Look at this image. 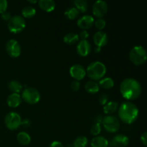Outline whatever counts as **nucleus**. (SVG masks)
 Wrapping results in <instances>:
<instances>
[{"label":"nucleus","mask_w":147,"mask_h":147,"mask_svg":"<svg viewBox=\"0 0 147 147\" xmlns=\"http://www.w3.org/2000/svg\"><path fill=\"white\" fill-rule=\"evenodd\" d=\"M120 91L122 96L127 100H135L142 93L140 83L134 78H126L120 85Z\"/></svg>","instance_id":"obj_1"},{"label":"nucleus","mask_w":147,"mask_h":147,"mask_svg":"<svg viewBox=\"0 0 147 147\" xmlns=\"http://www.w3.org/2000/svg\"><path fill=\"white\" fill-rule=\"evenodd\" d=\"M119 116L121 120L125 123L131 124L137 119L139 109L134 103L129 101L124 102L119 106Z\"/></svg>","instance_id":"obj_2"},{"label":"nucleus","mask_w":147,"mask_h":147,"mask_svg":"<svg viewBox=\"0 0 147 147\" xmlns=\"http://www.w3.org/2000/svg\"><path fill=\"white\" fill-rule=\"evenodd\" d=\"M88 76L93 80H100L106 73V67L103 63L99 61L90 63L86 70Z\"/></svg>","instance_id":"obj_3"},{"label":"nucleus","mask_w":147,"mask_h":147,"mask_svg":"<svg viewBox=\"0 0 147 147\" xmlns=\"http://www.w3.org/2000/svg\"><path fill=\"white\" fill-rule=\"evenodd\" d=\"M131 61L136 65H140L146 61V51L142 46L137 45L134 47L129 53Z\"/></svg>","instance_id":"obj_4"},{"label":"nucleus","mask_w":147,"mask_h":147,"mask_svg":"<svg viewBox=\"0 0 147 147\" xmlns=\"http://www.w3.org/2000/svg\"><path fill=\"white\" fill-rule=\"evenodd\" d=\"M7 26H8L9 30L11 32L19 33L22 31L25 27V20L20 15L13 16L9 20Z\"/></svg>","instance_id":"obj_5"},{"label":"nucleus","mask_w":147,"mask_h":147,"mask_svg":"<svg viewBox=\"0 0 147 147\" xmlns=\"http://www.w3.org/2000/svg\"><path fill=\"white\" fill-rule=\"evenodd\" d=\"M22 98L29 104H35L40 99V94L38 90L34 88L27 87L23 90Z\"/></svg>","instance_id":"obj_6"},{"label":"nucleus","mask_w":147,"mask_h":147,"mask_svg":"<svg viewBox=\"0 0 147 147\" xmlns=\"http://www.w3.org/2000/svg\"><path fill=\"white\" fill-rule=\"evenodd\" d=\"M4 123L9 129L16 130L21 125L22 119L20 115L16 112H9L6 115Z\"/></svg>","instance_id":"obj_7"},{"label":"nucleus","mask_w":147,"mask_h":147,"mask_svg":"<svg viewBox=\"0 0 147 147\" xmlns=\"http://www.w3.org/2000/svg\"><path fill=\"white\" fill-rule=\"evenodd\" d=\"M103 127L107 131L110 133H115L118 131L120 128V123L115 116H106L102 120Z\"/></svg>","instance_id":"obj_8"},{"label":"nucleus","mask_w":147,"mask_h":147,"mask_svg":"<svg viewBox=\"0 0 147 147\" xmlns=\"http://www.w3.org/2000/svg\"><path fill=\"white\" fill-rule=\"evenodd\" d=\"M6 50L9 55L11 57H17L21 54V46L17 40L11 39L7 42Z\"/></svg>","instance_id":"obj_9"},{"label":"nucleus","mask_w":147,"mask_h":147,"mask_svg":"<svg viewBox=\"0 0 147 147\" xmlns=\"http://www.w3.org/2000/svg\"><path fill=\"white\" fill-rule=\"evenodd\" d=\"M109 7L108 4L103 0H98L93 5V13L98 18L104 17L107 14Z\"/></svg>","instance_id":"obj_10"},{"label":"nucleus","mask_w":147,"mask_h":147,"mask_svg":"<svg viewBox=\"0 0 147 147\" xmlns=\"http://www.w3.org/2000/svg\"><path fill=\"white\" fill-rule=\"evenodd\" d=\"M70 74L72 78L76 80H80L84 78L86 72L83 65L79 64H75L70 68Z\"/></svg>","instance_id":"obj_11"},{"label":"nucleus","mask_w":147,"mask_h":147,"mask_svg":"<svg viewBox=\"0 0 147 147\" xmlns=\"http://www.w3.org/2000/svg\"><path fill=\"white\" fill-rule=\"evenodd\" d=\"M77 53L80 55V56H87L88 55L89 53H90L91 50V45L90 42L86 40H82L78 44L77 47Z\"/></svg>","instance_id":"obj_12"},{"label":"nucleus","mask_w":147,"mask_h":147,"mask_svg":"<svg viewBox=\"0 0 147 147\" xmlns=\"http://www.w3.org/2000/svg\"><path fill=\"white\" fill-rule=\"evenodd\" d=\"M108 40H109V37L105 32L98 31L95 33L94 36H93L94 43L98 47H100V48L107 44Z\"/></svg>","instance_id":"obj_13"},{"label":"nucleus","mask_w":147,"mask_h":147,"mask_svg":"<svg viewBox=\"0 0 147 147\" xmlns=\"http://www.w3.org/2000/svg\"><path fill=\"white\" fill-rule=\"evenodd\" d=\"M94 18L90 15H84L80 17L78 20L77 24L80 28L83 29V30H86L92 27L94 24Z\"/></svg>","instance_id":"obj_14"},{"label":"nucleus","mask_w":147,"mask_h":147,"mask_svg":"<svg viewBox=\"0 0 147 147\" xmlns=\"http://www.w3.org/2000/svg\"><path fill=\"white\" fill-rule=\"evenodd\" d=\"M129 143V138L123 134L116 135L112 140V145L114 147H126Z\"/></svg>","instance_id":"obj_15"},{"label":"nucleus","mask_w":147,"mask_h":147,"mask_svg":"<svg viewBox=\"0 0 147 147\" xmlns=\"http://www.w3.org/2000/svg\"><path fill=\"white\" fill-rule=\"evenodd\" d=\"M7 102L9 107L16 108L22 103V97L19 93H12L7 97Z\"/></svg>","instance_id":"obj_16"},{"label":"nucleus","mask_w":147,"mask_h":147,"mask_svg":"<svg viewBox=\"0 0 147 147\" xmlns=\"http://www.w3.org/2000/svg\"><path fill=\"white\" fill-rule=\"evenodd\" d=\"M38 4L42 9L47 12H50L55 8V2L53 0H40Z\"/></svg>","instance_id":"obj_17"},{"label":"nucleus","mask_w":147,"mask_h":147,"mask_svg":"<svg viewBox=\"0 0 147 147\" xmlns=\"http://www.w3.org/2000/svg\"><path fill=\"white\" fill-rule=\"evenodd\" d=\"M92 147H108L109 141L103 136H96L91 141Z\"/></svg>","instance_id":"obj_18"},{"label":"nucleus","mask_w":147,"mask_h":147,"mask_svg":"<svg viewBox=\"0 0 147 147\" xmlns=\"http://www.w3.org/2000/svg\"><path fill=\"white\" fill-rule=\"evenodd\" d=\"M99 86L98 83H96V81L93 80H90V81L87 82L85 85V89L86 91L91 94H94V93H98L99 91Z\"/></svg>","instance_id":"obj_19"},{"label":"nucleus","mask_w":147,"mask_h":147,"mask_svg":"<svg viewBox=\"0 0 147 147\" xmlns=\"http://www.w3.org/2000/svg\"><path fill=\"white\" fill-rule=\"evenodd\" d=\"M119 107V104L116 101H109L103 106V111L106 114H111L114 113Z\"/></svg>","instance_id":"obj_20"},{"label":"nucleus","mask_w":147,"mask_h":147,"mask_svg":"<svg viewBox=\"0 0 147 147\" xmlns=\"http://www.w3.org/2000/svg\"><path fill=\"white\" fill-rule=\"evenodd\" d=\"M17 139L19 143L22 145H24V146L28 145L30 143V142H31V137H30V136L28 134L24 131L20 132L17 134Z\"/></svg>","instance_id":"obj_21"},{"label":"nucleus","mask_w":147,"mask_h":147,"mask_svg":"<svg viewBox=\"0 0 147 147\" xmlns=\"http://www.w3.org/2000/svg\"><path fill=\"white\" fill-rule=\"evenodd\" d=\"M98 86L104 89H110L114 86V81L111 78H105L100 79V80H99Z\"/></svg>","instance_id":"obj_22"},{"label":"nucleus","mask_w":147,"mask_h":147,"mask_svg":"<svg viewBox=\"0 0 147 147\" xmlns=\"http://www.w3.org/2000/svg\"><path fill=\"white\" fill-rule=\"evenodd\" d=\"M64 42L66 44L73 45L77 42L79 40L78 34L74 32H70L68 34H65L64 37Z\"/></svg>","instance_id":"obj_23"},{"label":"nucleus","mask_w":147,"mask_h":147,"mask_svg":"<svg viewBox=\"0 0 147 147\" xmlns=\"http://www.w3.org/2000/svg\"><path fill=\"white\" fill-rule=\"evenodd\" d=\"M36 14L35 9L31 6H27L24 7L22 10V14L25 18H32L34 17Z\"/></svg>","instance_id":"obj_24"},{"label":"nucleus","mask_w":147,"mask_h":147,"mask_svg":"<svg viewBox=\"0 0 147 147\" xmlns=\"http://www.w3.org/2000/svg\"><path fill=\"white\" fill-rule=\"evenodd\" d=\"M76 8L81 12H86L88 8V4L85 0H76L73 1Z\"/></svg>","instance_id":"obj_25"},{"label":"nucleus","mask_w":147,"mask_h":147,"mask_svg":"<svg viewBox=\"0 0 147 147\" xmlns=\"http://www.w3.org/2000/svg\"><path fill=\"white\" fill-rule=\"evenodd\" d=\"M9 88L13 93H19L22 90V85L17 80H11L9 83Z\"/></svg>","instance_id":"obj_26"},{"label":"nucleus","mask_w":147,"mask_h":147,"mask_svg":"<svg viewBox=\"0 0 147 147\" xmlns=\"http://www.w3.org/2000/svg\"><path fill=\"white\" fill-rule=\"evenodd\" d=\"M65 15L70 20H75L76 17H78L79 11L74 7H69L65 11Z\"/></svg>","instance_id":"obj_27"},{"label":"nucleus","mask_w":147,"mask_h":147,"mask_svg":"<svg viewBox=\"0 0 147 147\" xmlns=\"http://www.w3.org/2000/svg\"><path fill=\"white\" fill-rule=\"evenodd\" d=\"M88 145V139L86 136H78L73 142V147H86Z\"/></svg>","instance_id":"obj_28"},{"label":"nucleus","mask_w":147,"mask_h":147,"mask_svg":"<svg viewBox=\"0 0 147 147\" xmlns=\"http://www.w3.org/2000/svg\"><path fill=\"white\" fill-rule=\"evenodd\" d=\"M101 131V126L99 123H96L90 128V133L93 136H97Z\"/></svg>","instance_id":"obj_29"},{"label":"nucleus","mask_w":147,"mask_h":147,"mask_svg":"<svg viewBox=\"0 0 147 147\" xmlns=\"http://www.w3.org/2000/svg\"><path fill=\"white\" fill-rule=\"evenodd\" d=\"M94 23L96 28H97L98 30H100V31H102V30L106 27V21L102 18H98L96 22H94Z\"/></svg>","instance_id":"obj_30"},{"label":"nucleus","mask_w":147,"mask_h":147,"mask_svg":"<svg viewBox=\"0 0 147 147\" xmlns=\"http://www.w3.org/2000/svg\"><path fill=\"white\" fill-rule=\"evenodd\" d=\"M8 3L6 0H0V14H2L7 11Z\"/></svg>","instance_id":"obj_31"},{"label":"nucleus","mask_w":147,"mask_h":147,"mask_svg":"<svg viewBox=\"0 0 147 147\" xmlns=\"http://www.w3.org/2000/svg\"><path fill=\"white\" fill-rule=\"evenodd\" d=\"M80 82L78 81V80H73V81L71 82V84H70V88L73 90L74 91H77L80 89Z\"/></svg>","instance_id":"obj_32"},{"label":"nucleus","mask_w":147,"mask_h":147,"mask_svg":"<svg viewBox=\"0 0 147 147\" xmlns=\"http://www.w3.org/2000/svg\"><path fill=\"white\" fill-rule=\"evenodd\" d=\"M99 102L101 105H105L109 102V98L106 94H102L99 98Z\"/></svg>","instance_id":"obj_33"},{"label":"nucleus","mask_w":147,"mask_h":147,"mask_svg":"<svg viewBox=\"0 0 147 147\" xmlns=\"http://www.w3.org/2000/svg\"><path fill=\"white\" fill-rule=\"evenodd\" d=\"M89 37V33L87 30H82L80 33V37L82 40H86Z\"/></svg>","instance_id":"obj_34"},{"label":"nucleus","mask_w":147,"mask_h":147,"mask_svg":"<svg viewBox=\"0 0 147 147\" xmlns=\"http://www.w3.org/2000/svg\"><path fill=\"white\" fill-rule=\"evenodd\" d=\"M1 17H2V19L4 20H5V21H9V20L11 19V14H10L9 12H8V11H4V13H2L1 14Z\"/></svg>","instance_id":"obj_35"},{"label":"nucleus","mask_w":147,"mask_h":147,"mask_svg":"<svg viewBox=\"0 0 147 147\" xmlns=\"http://www.w3.org/2000/svg\"><path fill=\"white\" fill-rule=\"evenodd\" d=\"M141 141H142V144H143L144 146H146L147 145V133L146 132H144L143 134L141 136Z\"/></svg>","instance_id":"obj_36"},{"label":"nucleus","mask_w":147,"mask_h":147,"mask_svg":"<svg viewBox=\"0 0 147 147\" xmlns=\"http://www.w3.org/2000/svg\"><path fill=\"white\" fill-rule=\"evenodd\" d=\"M50 147H63V145L61 142H58V141H55V142H52Z\"/></svg>","instance_id":"obj_37"},{"label":"nucleus","mask_w":147,"mask_h":147,"mask_svg":"<svg viewBox=\"0 0 147 147\" xmlns=\"http://www.w3.org/2000/svg\"><path fill=\"white\" fill-rule=\"evenodd\" d=\"M21 125H22L24 127H29L31 125V122H30V121L29 119H25L24 121H22Z\"/></svg>","instance_id":"obj_38"},{"label":"nucleus","mask_w":147,"mask_h":147,"mask_svg":"<svg viewBox=\"0 0 147 147\" xmlns=\"http://www.w3.org/2000/svg\"><path fill=\"white\" fill-rule=\"evenodd\" d=\"M100 51V47H96V48L95 49V52H96V53H99V52Z\"/></svg>","instance_id":"obj_39"},{"label":"nucleus","mask_w":147,"mask_h":147,"mask_svg":"<svg viewBox=\"0 0 147 147\" xmlns=\"http://www.w3.org/2000/svg\"><path fill=\"white\" fill-rule=\"evenodd\" d=\"M28 2L32 3V4H34V3H37V1H36V0H34V1H28Z\"/></svg>","instance_id":"obj_40"}]
</instances>
